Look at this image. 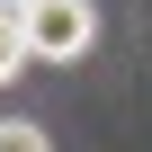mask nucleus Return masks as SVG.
<instances>
[{
	"label": "nucleus",
	"instance_id": "1",
	"mask_svg": "<svg viewBox=\"0 0 152 152\" xmlns=\"http://www.w3.org/2000/svg\"><path fill=\"white\" fill-rule=\"evenodd\" d=\"M18 27H27V54H36V63H72V54H90L99 9H90V0H27Z\"/></svg>",
	"mask_w": 152,
	"mask_h": 152
},
{
	"label": "nucleus",
	"instance_id": "2",
	"mask_svg": "<svg viewBox=\"0 0 152 152\" xmlns=\"http://www.w3.org/2000/svg\"><path fill=\"white\" fill-rule=\"evenodd\" d=\"M27 63V27H18V9H0V81Z\"/></svg>",
	"mask_w": 152,
	"mask_h": 152
},
{
	"label": "nucleus",
	"instance_id": "3",
	"mask_svg": "<svg viewBox=\"0 0 152 152\" xmlns=\"http://www.w3.org/2000/svg\"><path fill=\"white\" fill-rule=\"evenodd\" d=\"M0 152H54V143H45V125H27V116H0Z\"/></svg>",
	"mask_w": 152,
	"mask_h": 152
},
{
	"label": "nucleus",
	"instance_id": "4",
	"mask_svg": "<svg viewBox=\"0 0 152 152\" xmlns=\"http://www.w3.org/2000/svg\"><path fill=\"white\" fill-rule=\"evenodd\" d=\"M0 9H27V0H0Z\"/></svg>",
	"mask_w": 152,
	"mask_h": 152
}]
</instances>
